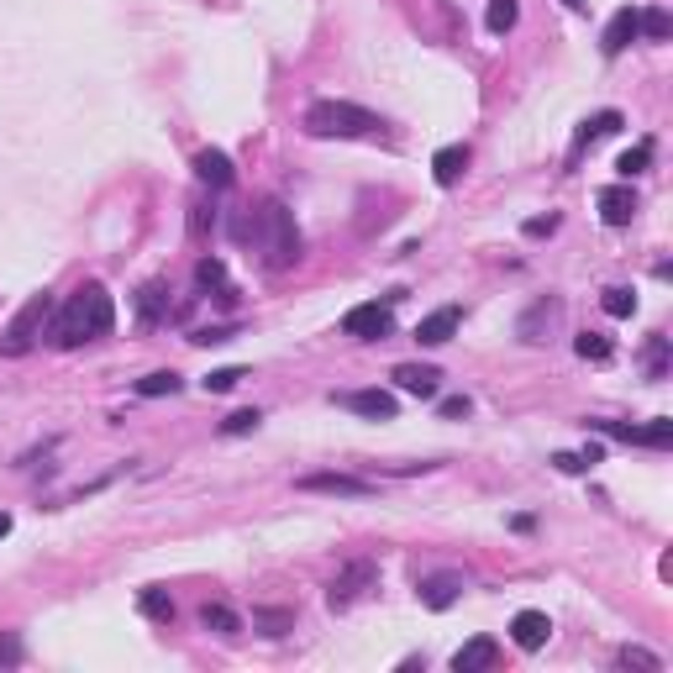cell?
<instances>
[{"label":"cell","instance_id":"23","mask_svg":"<svg viewBox=\"0 0 673 673\" xmlns=\"http://www.w3.org/2000/svg\"><path fill=\"white\" fill-rule=\"evenodd\" d=\"M516 16H521V6H516V0H489V11H484V27L495 32V37H505V32L516 27Z\"/></svg>","mask_w":673,"mask_h":673},{"label":"cell","instance_id":"34","mask_svg":"<svg viewBox=\"0 0 673 673\" xmlns=\"http://www.w3.org/2000/svg\"><path fill=\"white\" fill-rule=\"evenodd\" d=\"M242 379H248V374H242V369H216L211 379H206V390H216V395H227V390H237V384Z\"/></svg>","mask_w":673,"mask_h":673},{"label":"cell","instance_id":"32","mask_svg":"<svg viewBox=\"0 0 673 673\" xmlns=\"http://www.w3.org/2000/svg\"><path fill=\"white\" fill-rule=\"evenodd\" d=\"M258 411H237V416H227L221 421V437H248V432H258Z\"/></svg>","mask_w":673,"mask_h":673},{"label":"cell","instance_id":"15","mask_svg":"<svg viewBox=\"0 0 673 673\" xmlns=\"http://www.w3.org/2000/svg\"><path fill=\"white\" fill-rule=\"evenodd\" d=\"M600 216H605V227H626V221L637 216V190L631 185H605L600 190Z\"/></svg>","mask_w":673,"mask_h":673},{"label":"cell","instance_id":"42","mask_svg":"<svg viewBox=\"0 0 673 673\" xmlns=\"http://www.w3.org/2000/svg\"><path fill=\"white\" fill-rule=\"evenodd\" d=\"M563 6H568V11H584V6H589V0H563Z\"/></svg>","mask_w":673,"mask_h":673},{"label":"cell","instance_id":"30","mask_svg":"<svg viewBox=\"0 0 673 673\" xmlns=\"http://www.w3.org/2000/svg\"><path fill=\"white\" fill-rule=\"evenodd\" d=\"M137 311H142V321H158L163 311H169V295H163V284H148V290L137 295Z\"/></svg>","mask_w":673,"mask_h":673},{"label":"cell","instance_id":"33","mask_svg":"<svg viewBox=\"0 0 673 673\" xmlns=\"http://www.w3.org/2000/svg\"><path fill=\"white\" fill-rule=\"evenodd\" d=\"M621 668H647V673H658L663 663H658V658H652V652H647V647H621Z\"/></svg>","mask_w":673,"mask_h":673},{"label":"cell","instance_id":"39","mask_svg":"<svg viewBox=\"0 0 673 673\" xmlns=\"http://www.w3.org/2000/svg\"><path fill=\"white\" fill-rule=\"evenodd\" d=\"M0 663H22V642L16 637H0Z\"/></svg>","mask_w":673,"mask_h":673},{"label":"cell","instance_id":"22","mask_svg":"<svg viewBox=\"0 0 673 673\" xmlns=\"http://www.w3.org/2000/svg\"><path fill=\"white\" fill-rule=\"evenodd\" d=\"M200 626L216 631V637H237V631H242L237 610H227V605H206V610H200Z\"/></svg>","mask_w":673,"mask_h":673},{"label":"cell","instance_id":"36","mask_svg":"<svg viewBox=\"0 0 673 673\" xmlns=\"http://www.w3.org/2000/svg\"><path fill=\"white\" fill-rule=\"evenodd\" d=\"M647 363H652V379H663V363H668V342H663V337H652Z\"/></svg>","mask_w":673,"mask_h":673},{"label":"cell","instance_id":"9","mask_svg":"<svg viewBox=\"0 0 673 673\" xmlns=\"http://www.w3.org/2000/svg\"><path fill=\"white\" fill-rule=\"evenodd\" d=\"M631 43H642V32H637V6H621L616 16L605 22V37H600V48L605 58H621Z\"/></svg>","mask_w":673,"mask_h":673},{"label":"cell","instance_id":"1","mask_svg":"<svg viewBox=\"0 0 673 673\" xmlns=\"http://www.w3.org/2000/svg\"><path fill=\"white\" fill-rule=\"evenodd\" d=\"M116 326V300L106 284H79L64 300V311L53 316V342L58 348H79V342H95Z\"/></svg>","mask_w":673,"mask_h":673},{"label":"cell","instance_id":"21","mask_svg":"<svg viewBox=\"0 0 673 673\" xmlns=\"http://www.w3.org/2000/svg\"><path fill=\"white\" fill-rule=\"evenodd\" d=\"M637 32L647 37V43H668V32H673L668 11H663V6H647V11H637Z\"/></svg>","mask_w":673,"mask_h":673},{"label":"cell","instance_id":"31","mask_svg":"<svg viewBox=\"0 0 673 673\" xmlns=\"http://www.w3.org/2000/svg\"><path fill=\"white\" fill-rule=\"evenodd\" d=\"M553 316H558V300H537V311H532V316H521V337H526V342H537V326H542V321H553Z\"/></svg>","mask_w":673,"mask_h":673},{"label":"cell","instance_id":"38","mask_svg":"<svg viewBox=\"0 0 673 673\" xmlns=\"http://www.w3.org/2000/svg\"><path fill=\"white\" fill-rule=\"evenodd\" d=\"M232 337V326H206V332H195L190 342H200V348H211V342H227Z\"/></svg>","mask_w":673,"mask_h":673},{"label":"cell","instance_id":"25","mask_svg":"<svg viewBox=\"0 0 673 673\" xmlns=\"http://www.w3.org/2000/svg\"><path fill=\"white\" fill-rule=\"evenodd\" d=\"M179 379L174 369H158V374H148V379H137V395H148V400H158V395H179Z\"/></svg>","mask_w":673,"mask_h":673},{"label":"cell","instance_id":"19","mask_svg":"<svg viewBox=\"0 0 673 673\" xmlns=\"http://www.w3.org/2000/svg\"><path fill=\"white\" fill-rule=\"evenodd\" d=\"M195 284H200V290H216V300H232V295H237L232 279H227V263H221V258H200V263H195Z\"/></svg>","mask_w":673,"mask_h":673},{"label":"cell","instance_id":"11","mask_svg":"<svg viewBox=\"0 0 673 673\" xmlns=\"http://www.w3.org/2000/svg\"><path fill=\"white\" fill-rule=\"evenodd\" d=\"M395 384H400L405 395H416V400H437L442 374L432 369V363H400V369H395Z\"/></svg>","mask_w":673,"mask_h":673},{"label":"cell","instance_id":"35","mask_svg":"<svg viewBox=\"0 0 673 673\" xmlns=\"http://www.w3.org/2000/svg\"><path fill=\"white\" fill-rule=\"evenodd\" d=\"M258 626H269L263 637H284V626H290V616H284V610H258Z\"/></svg>","mask_w":673,"mask_h":673},{"label":"cell","instance_id":"14","mask_svg":"<svg viewBox=\"0 0 673 673\" xmlns=\"http://www.w3.org/2000/svg\"><path fill=\"white\" fill-rule=\"evenodd\" d=\"M511 637H516L521 652H537V647H547V637H553V621H547L542 610H516Z\"/></svg>","mask_w":673,"mask_h":673},{"label":"cell","instance_id":"28","mask_svg":"<svg viewBox=\"0 0 673 673\" xmlns=\"http://www.w3.org/2000/svg\"><path fill=\"white\" fill-rule=\"evenodd\" d=\"M605 453L600 447H589V453H553V468H563V474H589Z\"/></svg>","mask_w":673,"mask_h":673},{"label":"cell","instance_id":"27","mask_svg":"<svg viewBox=\"0 0 673 673\" xmlns=\"http://www.w3.org/2000/svg\"><path fill=\"white\" fill-rule=\"evenodd\" d=\"M142 616L148 621H174V600H169V589H142Z\"/></svg>","mask_w":673,"mask_h":673},{"label":"cell","instance_id":"16","mask_svg":"<svg viewBox=\"0 0 673 673\" xmlns=\"http://www.w3.org/2000/svg\"><path fill=\"white\" fill-rule=\"evenodd\" d=\"M495 658H500V647L489 642V637H474V642H463L453 652V668L458 673H479V668H495Z\"/></svg>","mask_w":673,"mask_h":673},{"label":"cell","instance_id":"12","mask_svg":"<svg viewBox=\"0 0 673 673\" xmlns=\"http://www.w3.org/2000/svg\"><path fill=\"white\" fill-rule=\"evenodd\" d=\"M337 405H348V411L369 416V421H395V395L390 390H348V395H337Z\"/></svg>","mask_w":673,"mask_h":673},{"label":"cell","instance_id":"6","mask_svg":"<svg viewBox=\"0 0 673 673\" xmlns=\"http://www.w3.org/2000/svg\"><path fill=\"white\" fill-rule=\"evenodd\" d=\"M390 326H395V311H390V300H369V305H353L348 316H342V332L358 337V342H379V337H390Z\"/></svg>","mask_w":673,"mask_h":673},{"label":"cell","instance_id":"20","mask_svg":"<svg viewBox=\"0 0 673 673\" xmlns=\"http://www.w3.org/2000/svg\"><path fill=\"white\" fill-rule=\"evenodd\" d=\"M621 127V111H600V116H589L584 127H579V137H574V148H589V142H600V137H610Z\"/></svg>","mask_w":673,"mask_h":673},{"label":"cell","instance_id":"13","mask_svg":"<svg viewBox=\"0 0 673 673\" xmlns=\"http://www.w3.org/2000/svg\"><path fill=\"white\" fill-rule=\"evenodd\" d=\"M463 595V574H432V579H421L416 584V600L426 610H447V605H458Z\"/></svg>","mask_w":673,"mask_h":673},{"label":"cell","instance_id":"4","mask_svg":"<svg viewBox=\"0 0 673 673\" xmlns=\"http://www.w3.org/2000/svg\"><path fill=\"white\" fill-rule=\"evenodd\" d=\"M53 321V295L43 290V295H32L22 311H16V321H11V332H6V342H0V353H32L37 348V337H43V326Z\"/></svg>","mask_w":673,"mask_h":673},{"label":"cell","instance_id":"37","mask_svg":"<svg viewBox=\"0 0 673 673\" xmlns=\"http://www.w3.org/2000/svg\"><path fill=\"white\" fill-rule=\"evenodd\" d=\"M468 411H474V405H468V395H453V400H442V416H447V421H463Z\"/></svg>","mask_w":673,"mask_h":673},{"label":"cell","instance_id":"40","mask_svg":"<svg viewBox=\"0 0 673 673\" xmlns=\"http://www.w3.org/2000/svg\"><path fill=\"white\" fill-rule=\"evenodd\" d=\"M558 227V216H537V221H526V237H542V232H553Z\"/></svg>","mask_w":673,"mask_h":673},{"label":"cell","instance_id":"18","mask_svg":"<svg viewBox=\"0 0 673 673\" xmlns=\"http://www.w3.org/2000/svg\"><path fill=\"white\" fill-rule=\"evenodd\" d=\"M463 169H468V148H463V142H453V148H442V153L432 158V174H437L442 190H453L458 179H463Z\"/></svg>","mask_w":673,"mask_h":673},{"label":"cell","instance_id":"41","mask_svg":"<svg viewBox=\"0 0 673 673\" xmlns=\"http://www.w3.org/2000/svg\"><path fill=\"white\" fill-rule=\"evenodd\" d=\"M6 532H11V516H6V511H0V537H6Z\"/></svg>","mask_w":673,"mask_h":673},{"label":"cell","instance_id":"3","mask_svg":"<svg viewBox=\"0 0 673 673\" xmlns=\"http://www.w3.org/2000/svg\"><path fill=\"white\" fill-rule=\"evenodd\" d=\"M311 137H321V142H353V137H384V121L374 116V111H363V106H353V100H316L311 111H305V121H300Z\"/></svg>","mask_w":673,"mask_h":673},{"label":"cell","instance_id":"17","mask_svg":"<svg viewBox=\"0 0 673 673\" xmlns=\"http://www.w3.org/2000/svg\"><path fill=\"white\" fill-rule=\"evenodd\" d=\"M195 174L206 179L211 190H227L232 185V158L221 148H206V153H195Z\"/></svg>","mask_w":673,"mask_h":673},{"label":"cell","instance_id":"8","mask_svg":"<svg viewBox=\"0 0 673 673\" xmlns=\"http://www.w3.org/2000/svg\"><path fill=\"white\" fill-rule=\"evenodd\" d=\"M295 489H305V495H337V500H363L374 495V484H363L353 474H300Z\"/></svg>","mask_w":673,"mask_h":673},{"label":"cell","instance_id":"2","mask_svg":"<svg viewBox=\"0 0 673 673\" xmlns=\"http://www.w3.org/2000/svg\"><path fill=\"white\" fill-rule=\"evenodd\" d=\"M237 237L258 242V253L269 258V269H290V263H300V232H295V216H290L284 200H269V206L253 211L248 221H237Z\"/></svg>","mask_w":673,"mask_h":673},{"label":"cell","instance_id":"26","mask_svg":"<svg viewBox=\"0 0 673 673\" xmlns=\"http://www.w3.org/2000/svg\"><path fill=\"white\" fill-rule=\"evenodd\" d=\"M574 353H579L584 363H610V337H600V332H579V337H574Z\"/></svg>","mask_w":673,"mask_h":673},{"label":"cell","instance_id":"10","mask_svg":"<svg viewBox=\"0 0 673 673\" xmlns=\"http://www.w3.org/2000/svg\"><path fill=\"white\" fill-rule=\"evenodd\" d=\"M463 326V311L458 305H442V311H432V316H421V326H416V342L421 348H442V342H453V332Z\"/></svg>","mask_w":673,"mask_h":673},{"label":"cell","instance_id":"24","mask_svg":"<svg viewBox=\"0 0 673 673\" xmlns=\"http://www.w3.org/2000/svg\"><path fill=\"white\" fill-rule=\"evenodd\" d=\"M600 305H605V316H616V321H626V316H637V295L626 290V284H610V290L600 295Z\"/></svg>","mask_w":673,"mask_h":673},{"label":"cell","instance_id":"29","mask_svg":"<svg viewBox=\"0 0 673 673\" xmlns=\"http://www.w3.org/2000/svg\"><path fill=\"white\" fill-rule=\"evenodd\" d=\"M647 163H652V142H637V148H626V153H621L616 169H621V179H637V174L647 169Z\"/></svg>","mask_w":673,"mask_h":673},{"label":"cell","instance_id":"7","mask_svg":"<svg viewBox=\"0 0 673 673\" xmlns=\"http://www.w3.org/2000/svg\"><path fill=\"white\" fill-rule=\"evenodd\" d=\"M595 432H605V437H616V442H631V447H668L673 442V421L668 416H658L652 426H626V421H589Z\"/></svg>","mask_w":673,"mask_h":673},{"label":"cell","instance_id":"5","mask_svg":"<svg viewBox=\"0 0 673 673\" xmlns=\"http://www.w3.org/2000/svg\"><path fill=\"white\" fill-rule=\"evenodd\" d=\"M369 589H379V563H374V558H353V563L332 579V589H326V605H332V610H348L353 600L369 595Z\"/></svg>","mask_w":673,"mask_h":673}]
</instances>
